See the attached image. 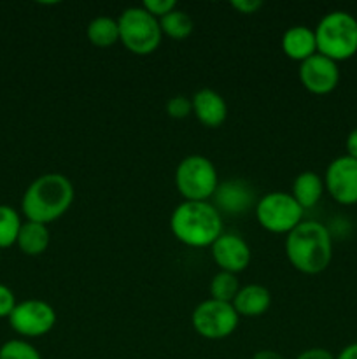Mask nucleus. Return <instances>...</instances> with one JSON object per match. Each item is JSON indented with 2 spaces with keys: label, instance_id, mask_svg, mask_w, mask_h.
<instances>
[{
  "label": "nucleus",
  "instance_id": "f257e3e1",
  "mask_svg": "<svg viewBox=\"0 0 357 359\" xmlns=\"http://www.w3.org/2000/svg\"><path fill=\"white\" fill-rule=\"evenodd\" d=\"M76 198L72 181L63 174H44L28 184L21 198V212L27 221L49 224L59 219Z\"/></svg>",
  "mask_w": 357,
  "mask_h": 359
},
{
  "label": "nucleus",
  "instance_id": "f03ea898",
  "mask_svg": "<svg viewBox=\"0 0 357 359\" xmlns=\"http://www.w3.org/2000/svg\"><path fill=\"white\" fill-rule=\"evenodd\" d=\"M286 256L301 273L317 276L332 259V238L328 228L318 221H301L286 235Z\"/></svg>",
  "mask_w": 357,
  "mask_h": 359
},
{
  "label": "nucleus",
  "instance_id": "7ed1b4c3",
  "mask_svg": "<svg viewBox=\"0 0 357 359\" xmlns=\"http://www.w3.org/2000/svg\"><path fill=\"white\" fill-rule=\"evenodd\" d=\"M170 230L181 244L205 249L223 235V216L210 202L184 200L172 212Z\"/></svg>",
  "mask_w": 357,
  "mask_h": 359
},
{
  "label": "nucleus",
  "instance_id": "20e7f679",
  "mask_svg": "<svg viewBox=\"0 0 357 359\" xmlns=\"http://www.w3.org/2000/svg\"><path fill=\"white\" fill-rule=\"evenodd\" d=\"M317 53L335 60L352 58L357 53V20L346 11H331L324 14L314 28Z\"/></svg>",
  "mask_w": 357,
  "mask_h": 359
},
{
  "label": "nucleus",
  "instance_id": "39448f33",
  "mask_svg": "<svg viewBox=\"0 0 357 359\" xmlns=\"http://www.w3.org/2000/svg\"><path fill=\"white\" fill-rule=\"evenodd\" d=\"M119 42L133 55L146 56L156 51L161 44L160 20L147 13L142 6L128 7L118 18Z\"/></svg>",
  "mask_w": 357,
  "mask_h": 359
},
{
  "label": "nucleus",
  "instance_id": "423d86ee",
  "mask_svg": "<svg viewBox=\"0 0 357 359\" xmlns=\"http://www.w3.org/2000/svg\"><path fill=\"white\" fill-rule=\"evenodd\" d=\"M175 186L188 202H209L219 186L216 165L202 154H189L175 168Z\"/></svg>",
  "mask_w": 357,
  "mask_h": 359
},
{
  "label": "nucleus",
  "instance_id": "0eeeda50",
  "mask_svg": "<svg viewBox=\"0 0 357 359\" xmlns=\"http://www.w3.org/2000/svg\"><path fill=\"white\" fill-rule=\"evenodd\" d=\"M254 212L258 223L266 231L287 235L303 221L304 210L290 193L272 191L258 200Z\"/></svg>",
  "mask_w": 357,
  "mask_h": 359
},
{
  "label": "nucleus",
  "instance_id": "6e6552de",
  "mask_svg": "<svg viewBox=\"0 0 357 359\" xmlns=\"http://www.w3.org/2000/svg\"><path fill=\"white\" fill-rule=\"evenodd\" d=\"M240 316L234 307L226 302H217L214 298L203 300L196 305L191 314L195 332L206 340H223L233 335L238 328Z\"/></svg>",
  "mask_w": 357,
  "mask_h": 359
},
{
  "label": "nucleus",
  "instance_id": "1a4fd4ad",
  "mask_svg": "<svg viewBox=\"0 0 357 359\" xmlns=\"http://www.w3.org/2000/svg\"><path fill=\"white\" fill-rule=\"evenodd\" d=\"M9 325L20 337L24 339H38L55 328L56 311L51 304L44 300L18 302L13 314L9 316Z\"/></svg>",
  "mask_w": 357,
  "mask_h": 359
},
{
  "label": "nucleus",
  "instance_id": "9d476101",
  "mask_svg": "<svg viewBox=\"0 0 357 359\" xmlns=\"http://www.w3.org/2000/svg\"><path fill=\"white\" fill-rule=\"evenodd\" d=\"M326 191L342 205L357 203V160L343 154L328 165L324 174Z\"/></svg>",
  "mask_w": 357,
  "mask_h": 359
},
{
  "label": "nucleus",
  "instance_id": "9b49d317",
  "mask_svg": "<svg viewBox=\"0 0 357 359\" xmlns=\"http://www.w3.org/2000/svg\"><path fill=\"white\" fill-rule=\"evenodd\" d=\"M298 76L304 90L314 95L331 93L340 83L338 63L321 53H315L314 56L301 62Z\"/></svg>",
  "mask_w": 357,
  "mask_h": 359
},
{
  "label": "nucleus",
  "instance_id": "f8f14e48",
  "mask_svg": "<svg viewBox=\"0 0 357 359\" xmlns=\"http://www.w3.org/2000/svg\"><path fill=\"white\" fill-rule=\"evenodd\" d=\"M210 203L219 210L220 216L223 214L241 216L248 209L255 207L258 198H255L254 188L247 181H244V179H227V181L219 182Z\"/></svg>",
  "mask_w": 357,
  "mask_h": 359
},
{
  "label": "nucleus",
  "instance_id": "ddd939ff",
  "mask_svg": "<svg viewBox=\"0 0 357 359\" xmlns=\"http://www.w3.org/2000/svg\"><path fill=\"white\" fill-rule=\"evenodd\" d=\"M212 258L220 272L240 273L248 266L252 258V252L245 238L237 233H223L212 245Z\"/></svg>",
  "mask_w": 357,
  "mask_h": 359
},
{
  "label": "nucleus",
  "instance_id": "4468645a",
  "mask_svg": "<svg viewBox=\"0 0 357 359\" xmlns=\"http://www.w3.org/2000/svg\"><path fill=\"white\" fill-rule=\"evenodd\" d=\"M192 114L206 128H219L227 118V104L220 93L210 88H202L191 98Z\"/></svg>",
  "mask_w": 357,
  "mask_h": 359
},
{
  "label": "nucleus",
  "instance_id": "2eb2a0df",
  "mask_svg": "<svg viewBox=\"0 0 357 359\" xmlns=\"http://www.w3.org/2000/svg\"><path fill=\"white\" fill-rule=\"evenodd\" d=\"M282 51L289 60L304 62L317 53L315 32L304 25L287 28L282 35Z\"/></svg>",
  "mask_w": 357,
  "mask_h": 359
},
{
  "label": "nucleus",
  "instance_id": "dca6fc26",
  "mask_svg": "<svg viewBox=\"0 0 357 359\" xmlns=\"http://www.w3.org/2000/svg\"><path fill=\"white\" fill-rule=\"evenodd\" d=\"M231 305L238 316L259 318L268 312L270 305H272V293L261 284H247V286L240 287Z\"/></svg>",
  "mask_w": 357,
  "mask_h": 359
},
{
  "label": "nucleus",
  "instance_id": "f3484780",
  "mask_svg": "<svg viewBox=\"0 0 357 359\" xmlns=\"http://www.w3.org/2000/svg\"><path fill=\"white\" fill-rule=\"evenodd\" d=\"M49 244H51V231L48 224L35 223V221H24L21 224L16 245L23 255L41 256L42 252L48 251Z\"/></svg>",
  "mask_w": 357,
  "mask_h": 359
},
{
  "label": "nucleus",
  "instance_id": "a211bd4d",
  "mask_svg": "<svg viewBox=\"0 0 357 359\" xmlns=\"http://www.w3.org/2000/svg\"><path fill=\"white\" fill-rule=\"evenodd\" d=\"M324 179L317 174V172L304 170L296 175L293 182V198L301 205V209H310V207L317 205L318 200L322 198L324 193Z\"/></svg>",
  "mask_w": 357,
  "mask_h": 359
},
{
  "label": "nucleus",
  "instance_id": "6ab92c4d",
  "mask_svg": "<svg viewBox=\"0 0 357 359\" xmlns=\"http://www.w3.org/2000/svg\"><path fill=\"white\" fill-rule=\"evenodd\" d=\"M86 37L94 48H112L119 42L118 20L108 16H98L90 21L86 28Z\"/></svg>",
  "mask_w": 357,
  "mask_h": 359
},
{
  "label": "nucleus",
  "instance_id": "aec40b11",
  "mask_svg": "<svg viewBox=\"0 0 357 359\" xmlns=\"http://www.w3.org/2000/svg\"><path fill=\"white\" fill-rule=\"evenodd\" d=\"M160 28L161 34L167 35V37L174 39V41H184V39H188L192 34L195 23H192V18L186 11L177 7L172 13H168L167 16L161 18Z\"/></svg>",
  "mask_w": 357,
  "mask_h": 359
},
{
  "label": "nucleus",
  "instance_id": "412c9836",
  "mask_svg": "<svg viewBox=\"0 0 357 359\" xmlns=\"http://www.w3.org/2000/svg\"><path fill=\"white\" fill-rule=\"evenodd\" d=\"M20 212L10 205H0V249L16 245L18 235L21 230Z\"/></svg>",
  "mask_w": 357,
  "mask_h": 359
},
{
  "label": "nucleus",
  "instance_id": "4be33fe9",
  "mask_svg": "<svg viewBox=\"0 0 357 359\" xmlns=\"http://www.w3.org/2000/svg\"><path fill=\"white\" fill-rule=\"evenodd\" d=\"M238 291H240V283H238V277L234 273L219 270L210 280V298L217 302L233 304Z\"/></svg>",
  "mask_w": 357,
  "mask_h": 359
},
{
  "label": "nucleus",
  "instance_id": "5701e85b",
  "mask_svg": "<svg viewBox=\"0 0 357 359\" xmlns=\"http://www.w3.org/2000/svg\"><path fill=\"white\" fill-rule=\"evenodd\" d=\"M0 359H42V356L24 339H13L0 346Z\"/></svg>",
  "mask_w": 357,
  "mask_h": 359
},
{
  "label": "nucleus",
  "instance_id": "b1692460",
  "mask_svg": "<svg viewBox=\"0 0 357 359\" xmlns=\"http://www.w3.org/2000/svg\"><path fill=\"white\" fill-rule=\"evenodd\" d=\"M167 112L170 118L174 119H184L188 118L192 112V102L191 98L184 97V95H177V97H172L167 102Z\"/></svg>",
  "mask_w": 357,
  "mask_h": 359
},
{
  "label": "nucleus",
  "instance_id": "393cba45",
  "mask_svg": "<svg viewBox=\"0 0 357 359\" xmlns=\"http://www.w3.org/2000/svg\"><path fill=\"white\" fill-rule=\"evenodd\" d=\"M142 7L147 13L153 14L156 20H161V18L167 16L168 13L177 9V2H175V0H146V2L142 4Z\"/></svg>",
  "mask_w": 357,
  "mask_h": 359
},
{
  "label": "nucleus",
  "instance_id": "a878e982",
  "mask_svg": "<svg viewBox=\"0 0 357 359\" xmlns=\"http://www.w3.org/2000/svg\"><path fill=\"white\" fill-rule=\"evenodd\" d=\"M16 305L18 302H16V297H14L13 290H10L9 286H6V284H0V319L4 318L9 319V316L13 314Z\"/></svg>",
  "mask_w": 357,
  "mask_h": 359
},
{
  "label": "nucleus",
  "instance_id": "bb28decb",
  "mask_svg": "<svg viewBox=\"0 0 357 359\" xmlns=\"http://www.w3.org/2000/svg\"><path fill=\"white\" fill-rule=\"evenodd\" d=\"M230 6L240 14H255L262 7L261 0H231Z\"/></svg>",
  "mask_w": 357,
  "mask_h": 359
},
{
  "label": "nucleus",
  "instance_id": "cd10ccee",
  "mask_svg": "<svg viewBox=\"0 0 357 359\" xmlns=\"http://www.w3.org/2000/svg\"><path fill=\"white\" fill-rule=\"evenodd\" d=\"M296 359H336V356L324 347H312L298 354Z\"/></svg>",
  "mask_w": 357,
  "mask_h": 359
},
{
  "label": "nucleus",
  "instance_id": "c85d7f7f",
  "mask_svg": "<svg viewBox=\"0 0 357 359\" xmlns=\"http://www.w3.org/2000/svg\"><path fill=\"white\" fill-rule=\"evenodd\" d=\"M345 146H346V154L357 160V126L349 133V135H346Z\"/></svg>",
  "mask_w": 357,
  "mask_h": 359
},
{
  "label": "nucleus",
  "instance_id": "c756f323",
  "mask_svg": "<svg viewBox=\"0 0 357 359\" xmlns=\"http://www.w3.org/2000/svg\"><path fill=\"white\" fill-rule=\"evenodd\" d=\"M336 359H357V342H352L346 347H343Z\"/></svg>",
  "mask_w": 357,
  "mask_h": 359
},
{
  "label": "nucleus",
  "instance_id": "7c9ffc66",
  "mask_svg": "<svg viewBox=\"0 0 357 359\" xmlns=\"http://www.w3.org/2000/svg\"><path fill=\"white\" fill-rule=\"evenodd\" d=\"M252 359H286V358H284L280 353H276V351L262 349V351H258V353L252 356Z\"/></svg>",
  "mask_w": 357,
  "mask_h": 359
}]
</instances>
